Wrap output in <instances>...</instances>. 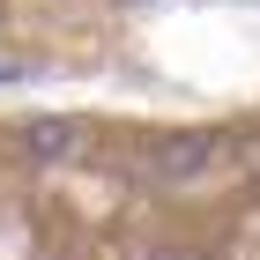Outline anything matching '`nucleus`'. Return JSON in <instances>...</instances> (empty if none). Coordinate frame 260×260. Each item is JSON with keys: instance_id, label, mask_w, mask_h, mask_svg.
Segmentation results:
<instances>
[{"instance_id": "obj_1", "label": "nucleus", "mask_w": 260, "mask_h": 260, "mask_svg": "<svg viewBox=\"0 0 260 260\" xmlns=\"http://www.w3.org/2000/svg\"><path fill=\"white\" fill-rule=\"evenodd\" d=\"M208 156H216V134H179V141H156L149 149V171L156 179H193Z\"/></svg>"}, {"instance_id": "obj_2", "label": "nucleus", "mask_w": 260, "mask_h": 260, "mask_svg": "<svg viewBox=\"0 0 260 260\" xmlns=\"http://www.w3.org/2000/svg\"><path fill=\"white\" fill-rule=\"evenodd\" d=\"M22 149H30L38 164H60V156L82 149V126H75V119H38L30 134H22Z\"/></svg>"}]
</instances>
